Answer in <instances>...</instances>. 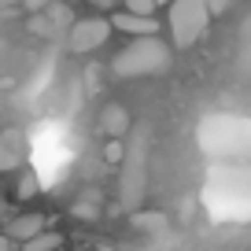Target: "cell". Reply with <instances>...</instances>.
<instances>
[{"label": "cell", "instance_id": "9a60e30c", "mask_svg": "<svg viewBox=\"0 0 251 251\" xmlns=\"http://www.w3.org/2000/svg\"><path fill=\"white\" fill-rule=\"evenodd\" d=\"M103 155L111 159V163H122V155H126V148H122V141H107V151Z\"/></svg>", "mask_w": 251, "mask_h": 251}, {"label": "cell", "instance_id": "8fae6325", "mask_svg": "<svg viewBox=\"0 0 251 251\" xmlns=\"http://www.w3.org/2000/svg\"><path fill=\"white\" fill-rule=\"evenodd\" d=\"M133 226L144 229V233H163L166 229V214H159V211H133Z\"/></svg>", "mask_w": 251, "mask_h": 251}, {"label": "cell", "instance_id": "7a4b0ae2", "mask_svg": "<svg viewBox=\"0 0 251 251\" xmlns=\"http://www.w3.org/2000/svg\"><path fill=\"white\" fill-rule=\"evenodd\" d=\"M196 141H200V148H203L211 159L244 163V159H251V118L211 115V118L200 122Z\"/></svg>", "mask_w": 251, "mask_h": 251}, {"label": "cell", "instance_id": "3957f363", "mask_svg": "<svg viewBox=\"0 0 251 251\" xmlns=\"http://www.w3.org/2000/svg\"><path fill=\"white\" fill-rule=\"evenodd\" d=\"M174 63V52L166 41L155 37H133L122 52L111 59V71L118 78H155V74H166Z\"/></svg>", "mask_w": 251, "mask_h": 251}, {"label": "cell", "instance_id": "5b68a950", "mask_svg": "<svg viewBox=\"0 0 251 251\" xmlns=\"http://www.w3.org/2000/svg\"><path fill=\"white\" fill-rule=\"evenodd\" d=\"M148 196V141L137 137L122 155V177H118V200L126 211H141Z\"/></svg>", "mask_w": 251, "mask_h": 251}, {"label": "cell", "instance_id": "ba28073f", "mask_svg": "<svg viewBox=\"0 0 251 251\" xmlns=\"http://www.w3.org/2000/svg\"><path fill=\"white\" fill-rule=\"evenodd\" d=\"M111 26H115V30H122V33H133V37H155L163 23H155V15H133V11H118V15H111Z\"/></svg>", "mask_w": 251, "mask_h": 251}, {"label": "cell", "instance_id": "6da1fadb", "mask_svg": "<svg viewBox=\"0 0 251 251\" xmlns=\"http://www.w3.org/2000/svg\"><path fill=\"white\" fill-rule=\"evenodd\" d=\"M203 200L214 218H251V163L214 166L207 177Z\"/></svg>", "mask_w": 251, "mask_h": 251}, {"label": "cell", "instance_id": "e0dca14e", "mask_svg": "<svg viewBox=\"0 0 251 251\" xmlns=\"http://www.w3.org/2000/svg\"><path fill=\"white\" fill-rule=\"evenodd\" d=\"M85 4H93V8H111V0H85Z\"/></svg>", "mask_w": 251, "mask_h": 251}, {"label": "cell", "instance_id": "8992f818", "mask_svg": "<svg viewBox=\"0 0 251 251\" xmlns=\"http://www.w3.org/2000/svg\"><path fill=\"white\" fill-rule=\"evenodd\" d=\"M111 19H100V15H93V19H74L71 23V33H67V45H71V52H96V48H103L107 45V37H111Z\"/></svg>", "mask_w": 251, "mask_h": 251}, {"label": "cell", "instance_id": "4fadbf2b", "mask_svg": "<svg viewBox=\"0 0 251 251\" xmlns=\"http://www.w3.org/2000/svg\"><path fill=\"white\" fill-rule=\"evenodd\" d=\"M159 0H126V11H133V15H155Z\"/></svg>", "mask_w": 251, "mask_h": 251}, {"label": "cell", "instance_id": "9c48e42d", "mask_svg": "<svg viewBox=\"0 0 251 251\" xmlns=\"http://www.w3.org/2000/svg\"><path fill=\"white\" fill-rule=\"evenodd\" d=\"M100 129L107 133V141H122V137L129 133V111H126L122 103H107V107L100 111Z\"/></svg>", "mask_w": 251, "mask_h": 251}, {"label": "cell", "instance_id": "7c38bea8", "mask_svg": "<svg viewBox=\"0 0 251 251\" xmlns=\"http://www.w3.org/2000/svg\"><path fill=\"white\" fill-rule=\"evenodd\" d=\"M59 248V233H37L33 240L23 244V251H55Z\"/></svg>", "mask_w": 251, "mask_h": 251}, {"label": "cell", "instance_id": "52a82bcc", "mask_svg": "<svg viewBox=\"0 0 251 251\" xmlns=\"http://www.w3.org/2000/svg\"><path fill=\"white\" fill-rule=\"evenodd\" d=\"M26 151H30L26 133L15 129V126H8V129L0 133V170H19V166L26 163Z\"/></svg>", "mask_w": 251, "mask_h": 251}, {"label": "cell", "instance_id": "30bf717a", "mask_svg": "<svg viewBox=\"0 0 251 251\" xmlns=\"http://www.w3.org/2000/svg\"><path fill=\"white\" fill-rule=\"evenodd\" d=\"M37 233H45V218H41V214H19V218L8 222V240L26 244V240H33Z\"/></svg>", "mask_w": 251, "mask_h": 251}, {"label": "cell", "instance_id": "5bb4252c", "mask_svg": "<svg viewBox=\"0 0 251 251\" xmlns=\"http://www.w3.org/2000/svg\"><path fill=\"white\" fill-rule=\"evenodd\" d=\"M33 192H37V174H33V170H26V174H23V181H19V196H23V200H30Z\"/></svg>", "mask_w": 251, "mask_h": 251}, {"label": "cell", "instance_id": "ac0fdd59", "mask_svg": "<svg viewBox=\"0 0 251 251\" xmlns=\"http://www.w3.org/2000/svg\"><path fill=\"white\" fill-rule=\"evenodd\" d=\"M0 251H8V236H4V240H0Z\"/></svg>", "mask_w": 251, "mask_h": 251}, {"label": "cell", "instance_id": "277c9868", "mask_svg": "<svg viewBox=\"0 0 251 251\" xmlns=\"http://www.w3.org/2000/svg\"><path fill=\"white\" fill-rule=\"evenodd\" d=\"M211 8L207 0H170L166 4V26H170V41L174 48H188L196 45L211 26Z\"/></svg>", "mask_w": 251, "mask_h": 251}, {"label": "cell", "instance_id": "2e32d148", "mask_svg": "<svg viewBox=\"0 0 251 251\" xmlns=\"http://www.w3.org/2000/svg\"><path fill=\"white\" fill-rule=\"evenodd\" d=\"M229 4H233V0H207L211 15H226V11H229Z\"/></svg>", "mask_w": 251, "mask_h": 251}, {"label": "cell", "instance_id": "d6986e66", "mask_svg": "<svg viewBox=\"0 0 251 251\" xmlns=\"http://www.w3.org/2000/svg\"><path fill=\"white\" fill-rule=\"evenodd\" d=\"M159 4H170V0H159Z\"/></svg>", "mask_w": 251, "mask_h": 251}]
</instances>
